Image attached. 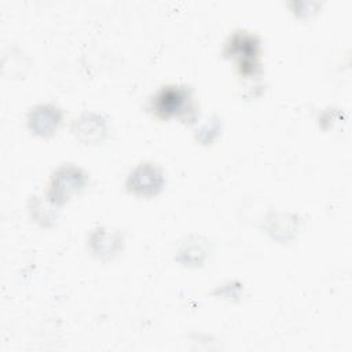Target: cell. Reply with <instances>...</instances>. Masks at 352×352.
Returning <instances> with one entry per match:
<instances>
[{"instance_id": "cell-1", "label": "cell", "mask_w": 352, "mask_h": 352, "mask_svg": "<svg viewBox=\"0 0 352 352\" xmlns=\"http://www.w3.org/2000/svg\"><path fill=\"white\" fill-rule=\"evenodd\" d=\"M190 96L186 89L177 87H166L158 92L154 100V109L161 117H169L175 114H182L190 109Z\"/></svg>"}, {"instance_id": "cell-2", "label": "cell", "mask_w": 352, "mask_h": 352, "mask_svg": "<svg viewBox=\"0 0 352 352\" xmlns=\"http://www.w3.org/2000/svg\"><path fill=\"white\" fill-rule=\"evenodd\" d=\"M162 186L161 172L150 164L139 165L128 179V188L136 194L151 195Z\"/></svg>"}, {"instance_id": "cell-3", "label": "cell", "mask_w": 352, "mask_h": 352, "mask_svg": "<svg viewBox=\"0 0 352 352\" xmlns=\"http://www.w3.org/2000/svg\"><path fill=\"white\" fill-rule=\"evenodd\" d=\"M85 182V176L77 168H62L56 172L51 184V201L60 202L70 192L80 188Z\"/></svg>"}, {"instance_id": "cell-4", "label": "cell", "mask_w": 352, "mask_h": 352, "mask_svg": "<svg viewBox=\"0 0 352 352\" xmlns=\"http://www.w3.org/2000/svg\"><path fill=\"white\" fill-rule=\"evenodd\" d=\"M60 120V111L59 109L50 106V104H41L29 113V126L34 133L38 135H50L56 128L58 122Z\"/></svg>"}]
</instances>
